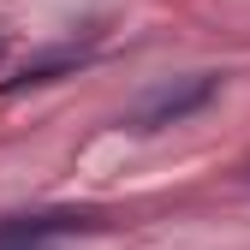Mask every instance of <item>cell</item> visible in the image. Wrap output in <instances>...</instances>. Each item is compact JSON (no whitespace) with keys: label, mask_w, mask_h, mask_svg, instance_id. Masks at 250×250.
Masks as SVG:
<instances>
[{"label":"cell","mask_w":250,"mask_h":250,"mask_svg":"<svg viewBox=\"0 0 250 250\" xmlns=\"http://www.w3.org/2000/svg\"><path fill=\"white\" fill-rule=\"evenodd\" d=\"M221 72H191V78H173V83H155L149 96L125 113L119 125L125 131H137V137H155V131H167V125H185V119H197L203 107H214V96H221Z\"/></svg>","instance_id":"1"},{"label":"cell","mask_w":250,"mask_h":250,"mask_svg":"<svg viewBox=\"0 0 250 250\" xmlns=\"http://www.w3.org/2000/svg\"><path fill=\"white\" fill-rule=\"evenodd\" d=\"M102 221L83 208H42V214H12L0 221V250H48L54 238H72V232H96Z\"/></svg>","instance_id":"2"},{"label":"cell","mask_w":250,"mask_h":250,"mask_svg":"<svg viewBox=\"0 0 250 250\" xmlns=\"http://www.w3.org/2000/svg\"><path fill=\"white\" fill-rule=\"evenodd\" d=\"M89 60H96V48H89V42H54V48H42V54H30L24 66H12V78H0V96H24V89L78 78Z\"/></svg>","instance_id":"3"},{"label":"cell","mask_w":250,"mask_h":250,"mask_svg":"<svg viewBox=\"0 0 250 250\" xmlns=\"http://www.w3.org/2000/svg\"><path fill=\"white\" fill-rule=\"evenodd\" d=\"M6 48H12V30H6V24H0V60H6Z\"/></svg>","instance_id":"4"}]
</instances>
